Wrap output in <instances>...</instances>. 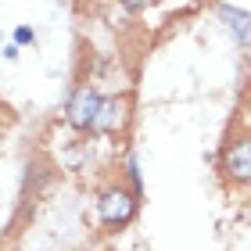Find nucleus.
Wrapping results in <instances>:
<instances>
[{
  "mask_svg": "<svg viewBox=\"0 0 251 251\" xmlns=\"http://www.w3.org/2000/svg\"><path fill=\"white\" fill-rule=\"evenodd\" d=\"M215 176L226 194L251 190V122L244 119V111L226 122V133L215 151Z\"/></svg>",
  "mask_w": 251,
  "mask_h": 251,
  "instance_id": "f257e3e1",
  "label": "nucleus"
},
{
  "mask_svg": "<svg viewBox=\"0 0 251 251\" xmlns=\"http://www.w3.org/2000/svg\"><path fill=\"white\" fill-rule=\"evenodd\" d=\"M144 198L136 194L129 183L122 179V173L115 179L97 187V223H100V237H115L122 230H129L140 215Z\"/></svg>",
  "mask_w": 251,
  "mask_h": 251,
  "instance_id": "f03ea898",
  "label": "nucleus"
},
{
  "mask_svg": "<svg viewBox=\"0 0 251 251\" xmlns=\"http://www.w3.org/2000/svg\"><path fill=\"white\" fill-rule=\"evenodd\" d=\"M100 104H104V94H100L94 83H79L72 94H68V104H65V122H68V129L79 133V136H94Z\"/></svg>",
  "mask_w": 251,
  "mask_h": 251,
  "instance_id": "7ed1b4c3",
  "label": "nucleus"
},
{
  "mask_svg": "<svg viewBox=\"0 0 251 251\" xmlns=\"http://www.w3.org/2000/svg\"><path fill=\"white\" fill-rule=\"evenodd\" d=\"M126 119H129V94H104V104H100L94 136H115L126 126Z\"/></svg>",
  "mask_w": 251,
  "mask_h": 251,
  "instance_id": "20e7f679",
  "label": "nucleus"
},
{
  "mask_svg": "<svg viewBox=\"0 0 251 251\" xmlns=\"http://www.w3.org/2000/svg\"><path fill=\"white\" fill-rule=\"evenodd\" d=\"M215 15L241 50H251V11L241 4H215Z\"/></svg>",
  "mask_w": 251,
  "mask_h": 251,
  "instance_id": "39448f33",
  "label": "nucleus"
},
{
  "mask_svg": "<svg viewBox=\"0 0 251 251\" xmlns=\"http://www.w3.org/2000/svg\"><path fill=\"white\" fill-rule=\"evenodd\" d=\"M122 179L129 183L136 194L144 198V179H140V162H136V151H126V162H122Z\"/></svg>",
  "mask_w": 251,
  "mask_h": 251,
  "instance_id": "423d86ee",
  "label": "nucleus"
},
{
  "mask_svg": "<svg viewBox=\"0 0 251 251\" xmlns=\"http://www.w3.org/2000/svg\"><path fill=\"white\" fill-rule=\"evenodd\" d=\"M11 43H15L18 50H22V47H36V29H32V25H15Z\"/></svg>",
  "mask_w": 251,
  "mask_h": 251,
  "instance_id": "0eeeda50",
  "label": "nucleus"
},
{
  "mask_svg": "<svg viewBox=\"0 0 251 251\" xmlns=\"http://www.w3.org/2000/svg\"><path fill=\"white\" fill-rule=\"evenodd\" d=\"M241 111H251V75H248V86H244V97H241Z\"/></svg>",
  "mask_w": 251,
  "mask_h": 251,
  "instance_id": "6e6552de",
  "label": "nucleus"
},
{
  "mask_svg": "<svg viewBox=\"0 0 251 251\" xmlns=\"http://www.w3.org/2000/svg\"><path fill=\"white\" fill-rule=\"evenodd\" d=\"M4 58L7 61H18V47H15V43H7V47H4Z\"/></svg>",
  "mask_w": 251,
  "mask_h": 251,
  "instance_id": "1a4fd4ad",
  "label": "nucleus"
},
{
  "mask_svg": "<svg viewBox=\"0 0 251 251\" xmlns=\"http://www.w3.org/2000/svg\"><path fill=\"white\" fill-rule=\"evenodd\" d=\"M0 119H7V122H11V108H0Z\"/></svg>",
  "mask_w": 251,
  "mask_h": 251,
  "instance_id": "9d476101",
  "label": "nucleus"
}]
</instances>
